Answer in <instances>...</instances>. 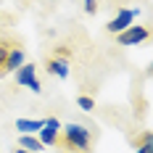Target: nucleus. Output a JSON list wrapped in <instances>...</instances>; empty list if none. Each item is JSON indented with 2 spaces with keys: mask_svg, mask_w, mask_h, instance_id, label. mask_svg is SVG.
Instances as JSON below:
<instances>
[{
  "mask_svg": "<svg viewBox=\"0 0 153 153\" xmlns=\"http://www.w3.org/2000/svg\"><path fill=\"white\" fill-rule=\"evenodd\" d=\"M63 135L58 137V145L66 153H90V145H92V132L85 127V124H66L61 127Z\"/></svg>",
  "mask_w": 153,
  "mask_h": 153,
  "instance_id": "nucleus-1",
  "label": "nucleus"
},
{
  "mask_svg": "<svg viewBox=\"0 0 153 153\" xmlns=\"http://www.w3.org/2000/svg\"><path fill=\"white\" fill-rule=\"evenodd\" d=\"M137 13H140V8H122V11L106 24V29L111 32V34H119V32H124L127 27H132V21H135Z\"/></svg>",
  "mask_w": 153,
  "mask_h": 153,
  "instance_id": "nucleus-2",
  "label": "nucleus"
},
{
  "mask_svg": "<svg viewBox=\"0 0 153 153\" xmlns=\"http://www.w3.org/2000/svg\"><path fill=\"white\" fill-rule=\"evenodd\" d=\"M143 40H148V27H127L124 32L116 34V42L119 45H137Z\"/></svg>",
  "mask_w": 153,
  "mask_h": 153,
  "instance_id": "nucleus-3",
  "label": "nucleus"
},
{
  "mask_svg": "<svg viewBox=\"0 0 153 153\" xmlns=\"http://www.w3.org/2000/svg\"><path fill=\"white\" fill-rule=\"evenodd\" d=\"M69 58H63V56H48V74H53V76H58V79H66L69 76Z\"/></svg>",
  "mask_w": 153,
  "mask_h": 153,
  "instance_id": "nucleus-4",
  "label": "nucleus"
},
{
  "mask_svg": "<svg viewBox=\"0 0 153 153\" xmlns=\"http://www.w3.org/2000/svg\"><path fill=\"white\" fill-rule=\"evenodd\" d=\"M27 63V58H24V50H21V45L11 48V53H8V58H5V63H3V74H11V71H16L19 66H24Z\"/></svg>",
  "mask_w": 153,
  "mask_h": 153,
  "instance_id": "nucleus-5",
  "label": "nucleus"
},
{
  "mask_svg": "<svg viewBox=\"0 0 153 153\" xmlns=\"http://www.w3.org/2000/svg\"><path fill=\"white\" fill-rule=\"evenodd\" d=\"M13 74H16V85L29 87V82L37 79V69H34V63H24V66H19V69H16Z\"/></svg>",
  "mask_w": 153,
  "mask_h": 153,
  "instance_id": "nucleus-6",
  "label": "nucleus"
},
{
  "mask_svg": "<svg viewBox=\"0 0 153 153\" xmlns=\"http://www.w3.org/2000/svg\"><path fill=\"white\" fill-rule=\"evenodd\" d=\"M45 127V119H19L16 122V129L21 132V135H27V132H40Z\"/></svg>",
  "mask_w": 153,
  "mask_h": 153,
  "instance_id": "nucleus-7",
  "label": "nucleus"
},
{
  "mask_svg": "<svg viewBox=\"0 0 153 153\" xmlns=\"http://www.w3.org/2000/svg\"><path fill=\"white\" fill-rule=\"evenodd\" d=\"M19 148H24V151H29V153H40L45 145L37 137H32V135H21V137H19Z\"/></svg>",
  "mask_w": 153,
  "mask_h": 153,
  "instance_id": "nucleus-8",
  "label": "nucleus"
},
{
  "mask_svg": "<svg viewBox=\"0 0 153 153\" xmlns=\"http://www.w3.org/2000/svg\"><path fill=\"white\" fill-rule=\"evenodd\" d=\"M19 42H16L13 37H0V76L3 74V63H5V58H8V53H11V48H16Z\"/></svg>",
  "mask_w": 153,
  "mask_h": 153,
  "instance_id": "nucleus-9",
  "label": "nucleus"
},
{
  "mask_svg": "<svg viewBox=\"0 0 153 153\" xmlns=\"http://www.w3.org/2000/svg\"><path fill=\"white\" fill-rule=\"evenodd\" d=\"M37 140L42 143V145H58V132H53V129H48V127H42L40 132H37Z\"/></svg>",
  "mask_w": 153,
  "mask_h": 153,
  "instance_id": "nucleus-10",
  "label": "nucleus"
},
{
  "mask_svg": "<svg viewBox=\"0 0 153 153\" xmlns=\"http://www.w3.org/2000/svg\"><path fill=\"white\" fill-rule=\"evenodd\" d=\"M135 153H151V132H143L137 137V148Z\"/></svg>",
  "mask_w": 153,
  "mask_h": 153,
  "instance_id": "nucleus-11",
  "label": "nucleus"
},
{
  "mask_svg": "<svg viewBox=\"0 0 153 153\" xmlns=\"http://www.w3.org/2000/svg\"><path fill=\"white\" fill-rule=\"evenodd\" d=\"M76 103H79L82 111H92V108H95V100H92L90 95H79V98H76Z\"/></svg>",
  "mask_w": 153,
  "mask_h": 153,
  "instance_id": "nucleus-12",
  "label": "nucleus"
},
{
  "mask_svg": "<svg viewBox=\"0 0 153 153\" xmlns=\"http://www.w3.org/2000/svg\"><path fill=\"white\" fill-rule=\"evenodd\" d=\"M98 11V0H85V13H95Z\"/></svg>",
  "mask_w": 153,
  "mask_h": 153,
  "instance_id": "nucleus-13",
  "label": "nucleus"
},
{
  "mask_svg": "<svg viewBox=\"0 0 153 153\" xmlns=\"http://www.w3.org/2000/svg\"><path fill=\"white\" fill-rule=\"evenodd\" d=\"M45 127L53 129V132H58V129H61V122H58V119H45Z\"/></svg>",
  "mask_w": 153,
  "mask_h": 153,
  "instance_id": "nucleus-14",
  "label": "nucleus"
},
{
  "mask_svg": "<svg viewBox=\"0 0 153 153\" xmlns=\"http://www.w3.org/2000/svg\"><path fill=\"white\" fill-rule=\"evenodd\" d=\"M29 90H32V92H42V85H40V79L29 82Z\"/></svg>",
  "mask_w": 153,
  "mask_h": 153,
  "instance_id": "nucleus-15",
  "label": "nucleus"
},
{
  "mask_svg": "<svg viewBox=\"0 0 153 153\" xmlns=\"http://www.w3.org/2000/svg\"><path fill=\"white\" fill-rule=\"evenodd\" d=\"M13 153H29V151H24V148H16V151Z\"/></svg>",
  "mask_w": 153,
  "mask_h": 153,
  "instance_id": "nucleus-16",
  "label": "nucleus"
},
{
  "mask_svg": "<svg viewBox=\"0 0 153 153\" xmlns=\"http://www.w3.org/2000/svg\"><path fill=\"white\" fill-rule=\"evenodd\" d=\"M61 153H66V151H61Z\"/></svg>",
  "mask_w": 153,
  "mask_h": 153,
  "instance_id": "nucleus-17",
  "label": "nucleus"
}]
</instances>
